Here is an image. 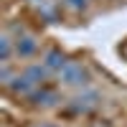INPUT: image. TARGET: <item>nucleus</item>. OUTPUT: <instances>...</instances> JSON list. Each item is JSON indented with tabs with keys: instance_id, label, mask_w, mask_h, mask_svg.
Masks as SVG:
<instances>
[{
	"instance_id": "f257e3e1",
	"label": "nucleus",
	"mask_w": 127,
	"mask_h": 127,
	"mask_svg": "<svg viewBox=\"0 0 127 127\" xmlns=\"http://www.w3.org/2000/svg\"><path fill=\"white\" fill-rule=\"evenodd\" d=\"M56 76H59L61 87H76V89L87 87V84L92 81V74H89V69L84 66L81 61H66L64 69L56 74Z\"/></svg>"
},
{
	"instance_id": "f03ea898",
	"label": "nucleus",
	"mask_w": 127,
	"mask_h": 127,
	"mask_svg": "<svg viewBox=\"0 0 127 127\" xmlns=\"http://www.w3.org/2000/svg\"><path fill=\"white\" fill-rule=\"evenodd\" d=\"M38 48H41V43H38V38L33 33L20 31V33L15 36V56L18 59H33L38 54Z\"/></svg>"
},
{
	"instance_id": "7ed1b4c3",
	"label": "nucleus",
	"mask_w": 127,
	"mask_h": 127,
	"mask_svg": "<svg viewBox=\"0 0 127 127\" xmlns=\"http://www.w3.org/2000/svg\"><path fill=\"white\" fill-rule=\"evenodd\" d=\"M26 99L33 104V107H41V109H51V107H56V104L61 102V99H59V94H56L54 89L43 87V84H41V87H36Z\"/></svg>"
},
{
	"instance_id": "20e7f679",
	"label": "nucleus",
	"mask_w": 127,
	"mask_h": 127,
	"mask_svg": "<svg viewBox=\"0 0 127 127\" xmlns=\"http://www.w3.org/2000/svg\"><path fill=\"white\" fill-rule=\"evenodd\" d=\"M99 92H94V89H84V92H79L76 97L71 99V109L74 112H79V114H87V112H92V109H97L99 107Z\"/></svg>"
},
{
	"instance_id": "39448f33",
	"label": "nucleus",
	"mask_w": 127,
	"mask_h": 127,
	"mask_svg": "<svg viewBox=\"0 0 127 127\" xmlns=\"http://www.w3.org/2000/svg\"><path fill=\"white\" fill-rule=\"evenodd\" d=\"M5 89H8L10 94H15V97H28V94L36 89V84L31 81V79L26 76L23 71H20V74H15V76H13V79H10V81L5 84Z\"/></svg>"
},
{
	"instance_id": "423d86ee",
	"label": "nucleus",
	"mask_w": 127,
	"mask_h": 127,
	"mask_svg": "<svg viewBox=\"0 0 127 127\" xmlns=\"http://www.w3.org/2000/svg\"><path fill=\"white\" fill-rule=\"evenodd\" d=\"M41 64L48 69V74H59L64 69V64H66V56H64L61 48H48L43 54V59H41Z\"/></svg>"
},
{
	"instance_id": "0eeeda50",
	"label": "nucleus",
	"mask_w": 127,
	"mask_h": 127,
	"mask_svg": "<svg viewBox=\"0 0 127 127\" xmlns=\"http://www.w3.org/2000/svg\"><path fill=\"white\" fill-rule=\"evenodd\" d=\"M13 56H15V38L5 31L0 36V64H10Z\"/></svg>"
},
{
	"instance_id": "6e6552de",
	"label": "nucleus",
	"mask_w": 127,
	"mask_h": 127,
	"mask_svg": "<svg viewBox=\"0 0 127 127\" xmlns=\"http://www.w3.org/2000/svg\"><path fill=\"white\" fill-rule=\"evenodd\" d=\"M23 74L36 84V87H41V84H43V79L48 76V69L43 66V64H28V66L23 69Z\"/></svg>"
},
{
	"instance_id": "1a4fd4ad",
	"label": "nucleus",
	"mask_w": 127,
	"mask_h": 127,
	"mask_svg": "<svg viewBox=\"0 0 127 127\" xmlns=\"http://www.w3.org/2000/svg\"><path fill=\"white\" fill-rule=\"evenodd\" d=\"M64 5L71 8V10H84L89 3H87V0H64Z\"/></svg>"
},
{
	"instance_id": "9d476101",
	"label": "nucleus",
	"mask_w": 127,
	"mask_h": 127,
	"mask_svg": "<svg viewBox=\"0 0 127 127\" xmlns=\"http://www.w3.org/2000/svg\"><path fill=\"white\" fill-rule=\"evenodd\" d=\"M33 127H59V125H54V122H36Z\"/></svg>"
},
{
	"instance_id": "9b49d317",
	"label": "nucleus",
	"mask_w": 127,
	"mask_h": 127,
	"mask_svg": "<svg viewBox=\"0 0 127 127\" xmlns=\"http://www.w3.org/2000/svg\"><path fill=\"white\" fill-rule=\"evenodd\" d=\"M125 56H127V48H125Z\"/></svg>"
},
{
	"instance_id": "f8f14e48",
	"label": "nucleus",
	"mask_w": 127,
	"mask_h": 127,
	"mask_svg": "<svg viewBox=\"0 0 127 127\" xmlns=\"http://www.w3.org/2000/svg\"><path fill=\"white\" fill-rule=\"evenodd\" d=\"M87 3H89V0H87Z\"/></svg>"
}]
</instances>
